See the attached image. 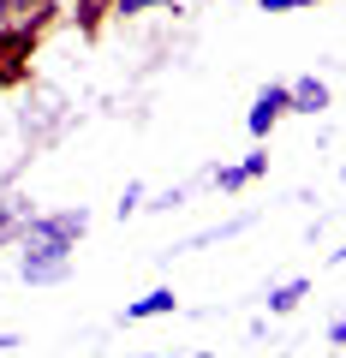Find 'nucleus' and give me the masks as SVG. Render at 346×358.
Segmentation results:
<instances>
[{"mask_svg":"<svg viewBox=\"0 0 346 358\" xmlns=\"http://www.w3.org/2000/svg\"><path fill=\"white\" fill-rule=\"evenodd\" d=\"M48 18H54V0H0V60L13 66V54H24L48 30Z\"/></svg>","mask_w":346,"mask_h":358,"instance_id":"f257e3e1","label":"nucleus"},{"mask_svg":"<svg viewBox=\"0 0 346 358\" xmlns=\"http://www.w3.org/2000/svg\"><path fill=\"white\" fill-rule=\"evenodd\" d=\"M293 6H317V0H263V13H293Z\"/></svg>","mask_w":346,"mask_h":358,"instance_id":"1a4fd4ad","label":"nucleus"},{"mask_svg":"<svg viewBox=\"0 0 346 358\" xmlns=\"http://www.w3.org/2000/svg\"><path fill=\"white\" fill-rule=\"evenodd\" d=\"M143 6H173V0H114V13H143Z\"/></svg>","mask_w":346,"mask_h":358,"instance_id":"6e6552de","label":"nucleus"},{"mask_svg":"<svg viewBox=\"0 0 346 358\" xmlns=\"http://www.w3.org/2000/svg\"><path fill=\"white\" fill-rule=\"evenodd\" d=\"M167 310H173V293H167V287H161V293H150V299H138V305H131L126 317H167Z\"/></svg>","mask_w":346,"mask_h":358,"instance_id":"423d86ee","label":"nucleus"},{"mask_svg":"<svg viewBox=\"0 0 346 358\" xmlns=\"http://www.w3.org/2000/svg\"><path fill=\"white\" fill-rule=\"evenodd\" d=\"M90 6H96V0H90Z\"/></svg>","mask_w":346,"mask_h":358,"instance_id":"f8f14e48","label":"nucleus"},{"mask_svg":"<svg viewBox=\"0 0 346 358\" xmlns=\"http://www.w3.org/2000/svg\"><path fill=\"white\" fill-rule=\"evenodd\" d=\"M24 275H30V281H60L66 257H24Z\"/></svg>","mask_w":346,"mask_h":358,"instance_id":"39448f33","label":"nucleus"},{"mask_svg":"<svg viewBox=\"0 0 346 358\" xmlns=\"http://www.w3.org/2000/svg\"><path fill=\"white\" fill-rule=\"evenodd\" d=\"M203 358H215V352H203Z\"/></svg>","mask_w":346,"mask_h":358,"instance_id":"9b49d317","label":"nucleus"},{"mask_svg":"<svg viewBox=\"0 0 346 358\" xmlns=\"http://www.w3.org/2000/svg\"><path fill=\"white\" fill-rule=\"evenodd\" d=\"M298 299H305V281H293V287H281V293H269V310H293Z\"/></svg>","mask_w":346,"mask_h":358,"instance_id":"0eeeda50","label":"nucleus"},{"mask_svg":"<svg viewBox=\"0 0 346 358\" xmlns=\"http://www.w3.org/2000/svg\"><path fill=\"white\" fill-rule=\"evenodd\" d=\"M84 209H72V215H54V221H30V233H24V251L30 257H66V245L84 233Z\"/></svg>","mask_w":346,"mask_h":358,"instance_id":"f03ea898","label":"nucleus"},{"mask_svg":"<svg viewBox=\"0 0 346 358\" xmlns=\"http://www.w3.org/2000/svg\"><path fill=\"white\" fill-rule=\"evenodd\" d=\"M334 341H346V317H340V322H334Z\"/></svg>","mask_w":346,"mask_h":358,"instance_id":"9d476101","label":"nucleus"},{"mask_svg":"<svg viewBox=\"0 0 346 358\" xmlns=\"http://www.w3.org/2000/svg\"><path fill=\"white\" fill-rule=\"evenodd\" d=\"M287 108H293V96H287L281 84H275V90H263V96H257V108H251V131H257V138H263V131H269L275 120L287 114Z\"/></svg>","mask_w":346,"mask_h":358,"instance_id":"7ed1b4c3","label":"nucleus"},{"mask_svg":"<svg viewBox=\"0 0 346 358\" xmlns=\"http://www.w3.org/2000/svg\"><path fill=\"white\" fill-rule=\"evenodd\" d=\"M287 96H293V108H298V114H317V108H329V90H322L317 78H298V84L287 90Z\"/></svg>","mask_w":346,"mask_h":358,"instance_id":"20e7f679","label":"nucleus"}]
</instances>
